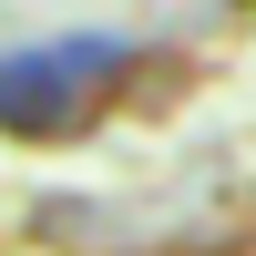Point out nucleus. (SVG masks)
Masks as SVG:
<instances>
[{
    "label": "nucleus",
    "mask_w": 256,
    "mask_h": 256,
    "mask_svg": "<svg viewBox=\"0 0 256 256\" xmlns=\"http://www.w3.org/2000/svg\"><path fill=\"white\" fill-rule=\"evenodd\" d=\"M123 62H134V41H113V31H72V41H41V52L0 62V123L41 134V123L82 113V102H92L102 82L123 72Z\"/></svg>",
    "instance_id": "1"
}]
</instances>
